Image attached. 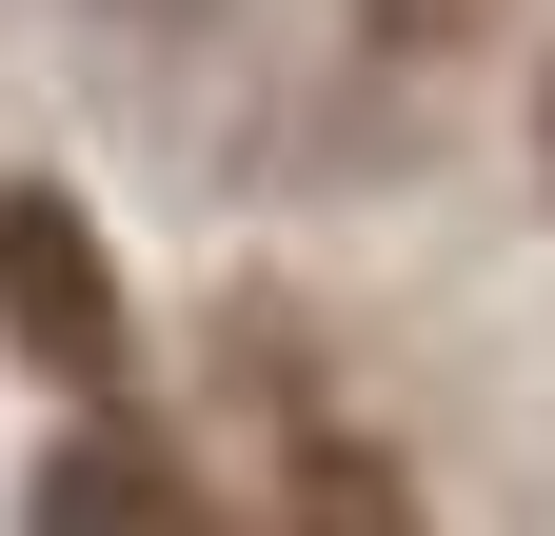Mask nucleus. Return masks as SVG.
Returning a JSON list of instances; mask_svg holds the SVG:
<instances>
[{
    "instance_id": "nucleus-1",
    "label": "nucleus",
    "mask_w": 555,
    "mask_h": 536,
    "mask_svg": "<svg viewBox=\"0 0 555 536\" xmlns=\"http://www.w3.org/2000/svg\"><path fill=\"white\" fill-rule=\"evenodd\" d=\"M0 339H21L40 378H119V258H100V219L80 199H0Z\"/></svg>"
},
{
    "instance_id": "nucleus-2",
    "label": "nucleus",
    "mask_w": 555,
    "mask_h": 536,
    "mask_svg": "<svg viewBox=\"0 0 555 536\" xmlns=\"http://www.w3.org/2000/svg\"><path fill=\"white\" fill-rule=\"evenodd\" d=\"M40 536H219V497H198V457L159 418H80L40 457Z\"/></svg>"
},
{
    "instance_id": "nucleus-3",
    "label": "nucleus",
    "mask_w": 555,
    "mask_h": 536,
    "mask_svg": "<svg viewBox=\"0 0 555 536\" xmlns=\"http://www.w3.org/2000/svg\"><path fill=\"white\" fill-rule=\"evenodd\" d=\"M278 536H416V497H397V457H377V437H298Z\"/></svg>"
},
{
    "instance_id": "nucleus-4",
    "label": "nucleus",
    "mask_w": 555,
    "mask_h": 536,
    "mask_svg": "<svg viewBox=\"0 0 555 536\" xmlns=\"http://www.w3.org/2000/svg\"><path fill=\"white\" fill-rule=\"evenodd\" d=\"M377 40H456V21H496V0H358Z\"/></svg>"
},
{
    "instance_id": "nucleus-5",
    "label": "nucleus",
    "mask_w": 555,
    "mask_h": 536,
    "mask_svg": "<svg viewBox=\"0 0 555 536\" xmlns=\"http://www.w3.org/2000/svg\"><path fill=\"white\" fill-rule=\"evenodd\" d=\"M535 159H555V80H535Z\"/></svg>"
}]
</instances>
